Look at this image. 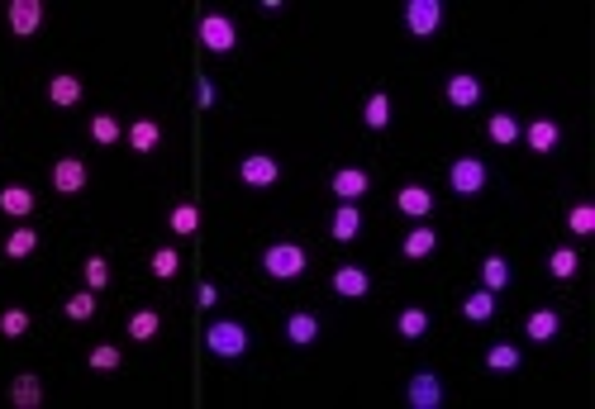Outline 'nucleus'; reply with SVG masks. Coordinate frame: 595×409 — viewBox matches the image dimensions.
Returning a JSON list of instances; mask_svg holds the SVG:
<instances>
[{
	"instance_id": "nucleus-16",
	"label": "nucleus",
	"mask_w": 595,
	"mask_h": 409,
	"mask_svg": "<svg viewBox=\"0 0 595 409\" xmlns=\"http://www.w3.org/2000/svg\"><path fill=\"white\" fill-rule=\"evenodd\" d=\"M395 210H400V214H410V220H424V214L434 210V196H428L424 186H400Z\"/></svg>"
},
{
	"instance_id": "nucleus-19",
	"label": "nucleus",
	"mask_w": 595,
	"mask_h": 409,
	"mask_svg": "<svg viewBox=\"0 0 595 409\" xmlns=\"http://www.w3.org/2000/svg\"><path fill=\"white\" fill-rule=\"evenodd\" d=\"M48 100L62 105V110H67V105H77V100H81V81H77L72 72H58V76L48 81Z\"/></svg>"
},
{
	"instance_id": "nucleus-32",
	"label": "nucleus",
	"mask_w": 595,
	"mask_h": 409,
	"mask_svg": "<svg viewBox=\"0 0 595 409\" xmlns=\"http://www.w3.org/2000/svg\"><path fill=\"white\" fill-rule=\"evenodd\" d=\"M486 366H491V372H515V366H519V348L515 343H495L486 352Z\"/></svg>"
},
{
	"instance_id": "nucleus-18",
	"label": "nucleus",
	"mask_w": 595,
	"mask_h": 409,
	"mask_svg": "<svg viewBox=\"0 0 595 409\" xmlns=\"http://www.w3.org/2000/svg\"><path fill=\"white\" fill-rule=\"evenodd\" d=\"M524 139H529L534 153H552V148H558V139H562V129L552 124V119H534V124L524 129Z\"/></svg>"
},
{
	"instance_id": "nucleus-1",
	"label": "nucleus",
	"mask_w": 595,
	"mask_h": 409,
	"mask_svg": "<svg viewBox=\"0 0 595 409\" xmlns=\"http://www.w3.org/2000/svg\"><path fill=\"white\" fill-rule=\"evenodd\" d=\"M205 348H210V357H219V362H239L248 352V329L239 319H215L210 329H205Z\"/></svg>"
},
{
	"instance_id": "nucleus-25",
	"label": "nucleus",
	"mask_w": 595,
	"mask_h": 409,
	"mask_svg": "<svg viewBox=\"0 0 595 409\" xmlns=\"http://www.w3.org/2000/svg\"><path fill=\"white\" fill-rule=\"evenodd\" d=\"M162 329V315L158 309H138V315H129V338L134 343H148V338H158Z\"/></svg>"
},
{
	"instance_id": "nucleus-4",
	"label": "nucleus",
	"mask_w": 595,
	"mask_h": 409,
	"mask_svg": "<svg viewBox=\"0 0 595 409\" xmlns=\"http://www.w3.org/2000/svg\"><path fill=\"white\" fill-rule=\"evenodd\" d=\"M200 44H205V52H233L239 29H233L229 15H200Z\"/></svg>"
},
{
	"instance_id": "nucleus-17",
	"label": "nucleus",
	"mask_w": 595,
	"mask_h": 409,
	"mask_svg": "<svg viewBox=\"0 0 595 409\" xmlns=\"http://www.w3.org/2000/svg\"><path fill=\"white\" fill-rule=\"evenodd\" d=\"M286 338H290L296 348H310L314 338H320V319L306 315V309H300V315H290V319H286Z\"/></svg>"
},
{
	"instance_id": "nucleus-41",
	"label": "nucleus",
	"mask_w": 595,
	"mask_h": 409,
	"mask_svg": "<svg viewBox=\"0 0 595 409\" xmlns=\"http://www.w3.org/2000/svg\"><path fill=\"white\" fill-rule=\"evenodd\" d=\"M196 300H200V309H210L215 300H219V291H215V285H200V295H196Z\"/></svg>"
},
{
	"instance_id": "nucleus-7",
	"label": "nucleus",
	"mask_w": 595,
	"mask_h": 409,
	"mask_svg": "<svg viewBox=\"0 0 595 409\" xmlns=\"http://www.w3.org/2000/svg\"><path fill=\"white\" fill-rule=\"evenodd\" d=\"M405 405H410V409H438V405H443V381H438L434 372L410 376V386H405Z\"/></svg>"
},
{
	"instance_id": "nucleus-27",
	"label": "nucleus",
	"mask_w": 595,
	"mask_h": 409,
	"mask_svg": "<svg viewBox=\"0 0 595 409\" xmlns=\"http://www.w3.org/2000/svg\"><path fill=\"white\" fill-rule=\"evenodd\" d=\"M395 329H400V338H424L428 333V315H424L420 305H410V309H400Z\"/></svg>"
},
{
	"instance_id": "nucleus-5",
	"label": "nucleus",
	"mask_w": 595,
	"mask_h": 409,
	"mask_svg": "<svg viewBox=\"0 0 595 409\" xmlns=\"http://www.w3.org/2000/svg\"><path fill=\"white\" fill-rule=\"evenodd\" d=\"M276 176H281V167H276V157H267V153H248V157L239 162V181L253 186V190L276 186Z\"/></svg>"
},
{
	"instance_id": "nucleus-14",
	"label": "nucleus",
	"mask_w": 595,
	"mask_h": 409,
	"mask_svg": "<svg viewBox=\"0 0 595 409\" xmlns=\"http://www.w3.org/2000/svg\"><path fill=\"white\" fill-rule=\"evenodd\" d=\"M334 291H338L343 300H357V295H367V291H371V277H367L363 267H353V262H348V267H338V271H334Z\"/></svg>"
},
{
	"instance_id": "nucleus-24",
	"label": "nucleus",
	"mask_w": 595,
	"mask_h": 409,
	"mask_svg": "<svg viewBox=\"0 0 595 409\" xmlns=\"http://www.w3.org/2000/svg\"><path fill=\"white\" fill-rule=\"evenodd\" d=\"M158 143H162V129L153 124V119H138V124H129V148H134V153H153Z\"/></svg>"
},
{
	"instance_id": "nucleus-15",
	"label": "nucleus",
	"mask_w": 595,
	"mask_h": 409,
	"mask_svg": "<svg viewBox=\"0 0 595 409\" xmlns=\"http://www.w3.org/2000/svg\"><path fill=\"white\" fill-rule=\"evenodd\" d=\"M462 319L467 324H491L495 319V291H486V285H481V291H472L462 300Z\"/></svg>"
},
{
	"instance_id": "nucleus-31",
	"label": "nucleus",
	"mask_w": 595,
	"mask_h": 409,
	"mask_svg": "<svg viewBox=\"0 0 595 409\" xmlns=\"http://www.w3.org/2000/svg\"><path fill=\"white\" fill-rule=\"evenodd\" d=\"M81 281H86V291H105V285H110V262H105V257H86Z\"/></svg>"
},
{
	"instance_id": "nucleus-34",
	"label": "nucleus",
	"mask_w": 595,
	"mask_h": 409,
	"mask_svg": "<svg viewBox=\"0 0 595 409\" xmlns=\"http://www.w3.org/2000/svg\"><path fill=\"white\" fill-rule=\"evenodd\" d=\"M38 248V234L34 229H15V234L5 238V257H29Z\"/></svg>"
},
{
	"instance_id": "nucleus-37",
	"label": "nucleus",
	"mask_w": 595,
	"mask_h": 409,
	"mask_svg": "<svg viewBox=\"0 0 595 409\" xmlns=\"http://www.w3.org/2000/svg\"><path fill=\"white\" fill-rule=\"evenodd\" d=\"M91 372H115V366H119V348L115 343H101V348H91Z\"/></svg>"
},
{
	"instance_id": "nucleus-36",
	"label": "nucleus",
	"mask_w": 595,
	"mask_h": 409,
	"mask_svg": "<svg viewBox=\"0 0 595 409\" xmlns=\"http://www.w3.org/2000/svg\"><path fill=\"white\" fill-rule=\"evenodd\" d=\"M119 133H124V129H119L115 115H95V119H91V139H95V143H115Z\"/></svg>"
},
{
	"instance_id": "nucleus-33",
	"label": "nucleus",
	"mask_w": 595,
	"mask_h": 409,
	"mask_svg": "<svg viewBox=\"0 0 595 409\" xmlns=\"http://www.w3.org/2000/svg\"><path fill=\"white\" fill-rule=\"evenodd\" d=\"M167 224H172V234H196V229H200V210H196V204H176V210L167 214Z\"/></svg>"
},
{
	"instance_id": "nucleus-9",
	"label": "nucleus",
	"mask_w": 595,
	"mask_h": 409,
	"mask_svg": "<svg viewBox=\"0 0 595 409\" xmlns=\"http://www.w3.org/2000/svg\"><path fill=\"white\" fill-rule=\"evenodd\" d=\"M53 190H58V196H77V190H86V162L62 157L58 167H53Z\"/></svg>"
},
{
	"instance_id": "nucleus-23",
	"label": "nucleus",
	"mask_w": 595,
	"mask_h": 409,
	"mask_svg": "<svg viewBox=\"0 0 595 409\" xmlns=\"http://www.w3.org/2000/svg\"><path fill=\"white\" fill-rule=\"evenodd\" d=\"M363 124L377 129V133L391 124V95H386V91H371V100H367V110H363Z\"/></svg>"
},
{
	"instance_id": "nucleus-13",
	"label": "nucleus",
	"mask_w": 595,
	"mask_h": 409,
	"mask_svg": "<svg viewBox=\"0 0 595 409\" xmlns=\"http://www.w3.org/2000/svg\"><path fill=\"white\" fill-rule=\"evenodd\" d=\"M10 405H15V409H38V405H44V381L29 376V372L15 376V381H10Z\"/></svg>"
},
{
	"instance_id": "nucleus-28",
	"label": "nucleus",
	"mask_w": 595,
	"mask_h": 409,
	"mask_svg": "<svg viewBox=\"0 0 595 409\" xmlns=\"http://www.w3.org/2000/svg\"><path fill=\"white\" fill-rule=\"evenodd\" d=\"M486 133H491V139H495V143H501V148H509V143H515V139H519V119L501 110V115H491V124H486Z\"/></svg>"
},
{
	"instance_id": "nucleus-38",
	"label": "nucleus",
	"mask_w": 595,
	"mask_h": 409,
	"mask_svg": "<svg viewBox=\"0 0 595 409\" xmlns=\"http://www.w3.org/2000/svg\"><path fill=\"white\" fill-rule=\"evenodd\" d=\"M566 229H572V234H581V238H586L591 229H595V204H576V210L566 214Z\"/></svg>"
},
{
	"instance_id": "nucleus-2",
	"label": "nucleus",
	"mask_w": 595,
	"mask_h": 409,
	"mask_svg": "<svg viewBox=\"0 0 595 409\" xmlns=\"http://www.w3.org/2000/svg\"><path fill=\"white\" fill-rule=\"evenodd\" d=\"M262 271H267L272 281H296L300 271H306V248H300V243H272V248L262 253Z\"/></svg>"
},
{
	"instance_id": "nucleus-39",
	"label": "nucleus",
	"mask_w": 595,
	"mask_h": 409,
	"mask_svg": "<svg viewBox=\"0 0 595 409\" xmlns=\"http://www.w3.org/2000/svg\"><path fill=\"white\" fill-rule=\"evenodd\" d=\"M0 333H5V338H20V333H29V315H24L20 305H15V309H5V315H0Z\"/></svg>"
},
{
	"instance_id": "nucleus-26",
	"label": "nucleus",
	"mask_w": 595,
	"mask_h": 409,
	"mask_svg": "<svg viewBox=\"0 0 595 409\" xmlns=\"http://www.w3.org/2000/svg\"><path fill=\"white\" fill-rule=\"evenodd\" d=\"M481 285H486V291H505L509 285V262L505 257H486V262H481Z\"/></svg>"
},
{
	"instance_id": "nucleus-35",
	"label": "nucleus",
	"mask_w": 595,
	"mask_h": 409,
	"mask_svg": "<svg viewBox=\"0 0 595 409\" xmlns=\"http://www.w3.org/2000/svg\"><path fill=\"white\" fill-rule=\"evenodd\" d=\"M176 271H182V253H176V248H158V253H153V277L172 281Z\"/></svg>"
},
{
	"instance_id": "nucleus-30",
	"label": "nucleus",
	"mask_w": 595,
	"mask_h": 409,
	"mask_svg": "<svg viewBox=\"0 0 595 409\" xmlns=\"http://www.w3.org/2000/svg\"><path fill=\"white\" fill-rule=\"evenodd\" d=\"M548 277L552 281H566V277H576V248H558L548 257Z\"/></svg>"
},
{
	"instance_id": "nucleus-12",
	"label": "nucleus",
	"mask_w": 595,
	"mask_h": 409,
	"mask_svg": "<svg viewBox=\"0 0 595 409\" xmlns=\"http://www.w3.org/2000/svg\"><path fill=\"white\" fill-rule=\"evenodd\" d=\"M329 186H334L338 200H363L371 190V176L363 167H343V172H334V181H329Z\"/></svg>"
},
{
	"instance_id": "nucleus-40",
	"label": "nucleus",
	"mask_w": 595,
	"mask_h": 409,
	"mask_svg": "<svg viewBox=\"0 0 595 409\" xmlns=\"http://www.w3.org/2000/svg\"><path fill=\"white\" fill-rule=\"evenodd\" d=\"M210 105H215V86L200 76V110H210Z\"/></svg>"
},
{
	"instance_id": "nucleus-11",
	"label": "nucleus",
	"mask_w": 595,
	"mask_h": 409,
	"mask_svg": "<svg viewBox=\"0 0 595 409\" xmlns=\"http://www.w3.org/2000/svg\"><path fill=\"white\" fill-rule=\"evenodd\" d=\"M10 29H15L20 38H29L38 24H44V5H38V0H10Z\"/></svg>"
},
{
	"instance_id": "nucleus-22",
	"label": "nucleus",
	"mask_w": 595,
	"mask_h": 409,
	"mask_svg": "<svg viewBox=\"0 0 595 409\" xmlns=\"http://www.w3.org/2000/svg\"><path fill=\"white\" fill-rule=\"evenodd\" d=\"M0 210L15 214V220H24V214L34 210V190L29 186H5V190H0Z\"/></svg>"
},
{
	"instance_id": "nucleus-20",
	"label": "nucleus",
	"mask_w": 595,
	"mask_h": 409,
	"mask_svg": "<svg viewBox=\"0 0 595 409\" xmlns=\"http://www.w3.org/2000/svg\"><path fill=\"white\" fill-rule=\"evenodd\" d=\"M558 309H534L529 315V324H524V333L534 338V343H548V338H558Z\"/></svg>"
},
{
	"instance_id": "nucleus-10",
	"label": "nucleus",
	"mask_w": 595,
	"mask_h": 409,
	"mask_svg": "<svg viewBox=\"0 0 595 409\" xmlns=\"http://www.w3.org/2000/svg\"><path fill=\"white\" fill-rule=\"evenodd\" d=\"M329 234H334V243H353L363 234V210H357L353 200H343L334 210V220H329Z\"/></svg>"
},
{
	"instance_id": "nucleus-8",
	"label": "nucleus",
	"mask_w": 595,
	"mask_h": 409,
	"mask_svg": "<svg viewBox=\"0 0 595 409\" xmlns=\"http://www.w3.org/2000/svg\"><path fill=\"white\" fill-rule=\"evenodd\" d=\"M443 95H448V105H458V110H472V105L481 100V81L472 72H452L448 86H443Z\"/></svg>"
},
{
	"instance_id": "nucleus-3",
	"label": "nucleus",
	"mask_w": 595,
	"mask_h": 409,
	"mask_svg": "<svg viewBox=\"0 0 595 409\" xmlns=\"http://www.w3.org/2000/svg\"><path fill=\"white\" fill-rule=\"evenodd\" d=\"M448 186L458 190V196H481V190H486V162L481 157H458L448 167Z\"/></svg>"
},
{
	"instance_id": "nucleus-21",
	"label": "nucleus",
	"mask_w": 595,
	"mask_h": 409,
	"mask_svg": "<svg viewBox=\"0 0 595 409\" xmlns=\"http://www.w3.org/2000/svg\"><path fill=\"white\" fill-rule=\"evenodd\" d=\"M400 248H405V257H410V262H420V257H428V253H434L438 248V234H434V229H410V234H405V243H400Z\"/></svg>"
},
{
	"instance_id": "nucleus-29",
	"label": "nucleus",
	"mask_w": 595,
	"mask_h": 409,
	"mask_svg": "<svg viewBox=\"0 0 595 409\" xmlns=\"http://www.w3.org/2000/svg\"><path fill=\"white\" fill-rule=\"evenodd\" d=\"M62 315L72 319V324H86V319H95V291H81V295H72L62 305Z\"/></svg>"
},
{
	"instance_id": "nucleus-6",
	"label": "nucleus",
	"mask_w": 595,
	"mask_h": 409,
	"mask_svg": "<svg viewBox=\"0 0 595 409\" xmlns=\"http://www.w3.org/2000/svg\"><path fill=\"white\" fill-rule=\"evenodd\" d=\"M438 24H443V5H438V0H410V5H405V29L414 38H428Z\"/></svg>"
}]
</instances>
